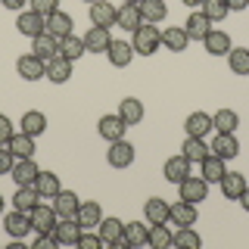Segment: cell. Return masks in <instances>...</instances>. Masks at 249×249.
Returning a JSON list of instances; mask_svg holds the SVG:
<instances>
[{"instance_id":"obj_32","label":"cell","mask_w":249,"mask_h":249,"mask_svg":"<svg viewBox=\"0 0 249 249\" xmlns=\"http://www.w3.org/2000/svg\"><path fill=\"white\" fill-rule=\"evenodd\" d=\"M153 249H168L175 246V231L168 228V221H159V224H150V243Z\"/></svg>"},{"instance_id":"obj_22","label":"cell","mask_w":249,"mask_h":249,"mask_svg":"<svg viewBox=\"0 0 249 249\" xmlns=\"http://www.w3.org/2000/svg\"><path fill=\"white\" fill-rule=\"evenodd\" d=\"M115 25H122L124 31H131V35H134V31L143 25L140 6H137V3H122V6H119V16H115Z\"/></svg>"},{"instance_id":"obj_9","label":"cell","mask_w":249,"mask_h":249,"mask_svg":"<svg viewBox=\"0 0 249 249\" xmlns=\"http://www.w3.org/2000/svg\"><path fill=\"white\" fill-rule=\"evenodd\" d=\"M3 228H6V233H10L13 240H22V237H28L31 231V218H28V212H19V209H13L10 215L3 218Z\"/></svg>"},{"instance_id":"obj_30","label":"cell","mask_w":249,"mask_h":249,"mask_svg":"<svg viewBox=\"0 0 249 249\" xmlns=\"http://www.w3.org/2000/svg\"><path fill=\"white\" fill-rule=\"evenodd\" d=\"M168 202L162 199V196H150L143 202V218H146V224H159V221H168Z\"/></svg>"},{"instance_id":"obj_5","label":"cell","mask_w":249,"mask_h":249,"mask_svg":"<svg viewBox=\"0 0 249 249\" xmlns=\"http://www.w3.org/2000/svg\"><path fill=\"white\" fill-rule=\"evenodd\" d=\"M16 31L19 35H25V37H37V35H44L47 31V19L41 13H35V10H22L19 13V19H16Z\"/></svg>"},{"instance_id":"obj_13","label":"cell","mask_w":249,"mask_h":249,"mask_svg":"<svg viewBox=\"0 0 249 249\" xmlns=\"http://www.w3.org/2000/svg\"><path fill=\"white\" fill-rule=\"evenodd\" d=\"M81 41H84V50L88 53H106L109 44H112V35H109V28H103V25H90V31Z\"/></svg>"},{"instance_id":"obj_26","label":"cell","mask_w":249,"mask_h":249,"mask_svg":"<svg viewBox=\"0 0 249 249\" xmlns=\"http://www.w3.org/2000/svg\"><path fill=\"white\" fill-rule=\"evenodd\" d=\"M47 35H53V37H69L72 35V16L69 13H62V10H56V13H50L47 16Z\"/></svg>"},{"instance_id":"obj_4","label":"cell","mask_w":249,"mask_h":249,"mask_svg":"<svg viewBox=\"0 0 249 249\" xmlns=\"http://www.w3.org/2000/svg\"><path fill=\"white\" fill-rule=\"evenodd\" d=\"M16 72H19L22 81H41L47 75V62H41L35 53H25V56L16 59Z\"/></svg>"},{"instance_id":"obj_10","label":"cell","mask_w":249,"mask_h":249,"mask_svg":"<svg viewBox=\"0 0 249 249\" xmlns=\"http://www.w3.org/2000/svg\"><path fill=\"white\" fill-rule=\"evenodd\" d=\"M31 53H35L41 62H50L53 56H59V37H53V35H37V37H31Z\"/></svg>"},{"instance_id":"obj_37","label":"cell","mask_w":249,"mask_h":249,"mask_svg":"<svg viewBox=\"0 0 249 249\" xmlns=\"http://www.w3.org/2000/svg\"><path fill=\"white\" fill-rule=\"evenodd\" d=\"M237 124H240V115L233 109H218L212 115V131H218V134H233Z\"/></svg>"},{"instance_id":"obj_49","label":"cell","mask_w":249,"mask_h":249,"mask_svg":"<svg viewBox=\"0 0 249 249\" xmlns=\"http://www.w3.org/2000/svg\"><path fill=\"white\" fill-rule=\"evenodd\" d=\"M56 237L53 233H37V240H35V249H56Z\"/></svg>"},{"instance_id":"obj_29","label":"cell","mask_w":249,"mask_h":249,"mask_svg":"<svg viewBox=\"0 0 249 249\" xmlns=\"http://www.w3.org/2000/svg\"><path fill=\"white\" fill-rule=\"evenodd\" d=\"M187 44H190V37H187L184 25H171V28L162 31V47H165V50L181 53V50H187Z\"/></svg>"},{"instance_id":"obj_17","label":"cell","mask_w":249,"mask_h":249,"mask_svg":"<svg viewBox=\"0 0 249 249\" xmlns=\"http://www.w3.org/2000/svg\"><path fill=\"white\" fill-rule=\"evenodd\" d=\"M218 184H221L224 199H240V196H243V190L249 187L246 175H240V171H224V178H221Z\"/></svg>"},{"instance_id":"obj_31","label":"cell","mask_w":249,"mask_h":249,"mask_svg":"<svg viewBox=\"0 0 249 249\" xmlns=\"http://www.w3.org/2000/svg\"><path fill=\"white\" fill-rule=\"evenodd\" d=\"M119 115H122V122L128 124H140L143 122V103H140L137 97H124L122 103H119Z\"/></svg>"},{"instance_id":"obj_12","label":"cell","mask_w":249,"mask_h":249,"mask_svg":"<svg viewBox=\"0 0 249 249\" xmlns=\"http://www.w3.org/2000/svg\"><path fill=\"white\" fill-rule=\"evenodd\" d=\"M106 159H109V165H112V168H128L131 162H134V146L122 137V140H115V143L106 150Z\"/></svg>"},{"instance_id":"obj_42","label":"cell","mask_w":249,"mask_h":249,"mask_svg":"<svg viewBox=\"0 0 249 249\" xmlns=\"http://www.w3.org/2000/svg\"><path fill=\"white\" fill-rule=\"evenodd\" d=\"M84 53H88V50H84V41H81V37L69 35V37H62V41H59V56H66L69 62L81 59Z\"/></svg>"},{"instance_id":"obj_44","label":"cell","mask_w":249,"mask_h":249,"mask_svg":"<svg viewBox=\"0 0 249 249\" xmlns=\"http://www.w3.org/2000/svg\"><path fill=\"white\" fill-rule=\"evenodd\" d=\"M199 10L206 13L212 22H221L224 16L231 13V6H228V0H202V6H199Z\"/></svg>"},{"instance_id":"obj_18","label":"cell","mask_w":249,"mask_h":249,"mask_svg":"<svg viewBox=\"0 0 249 249\" xmlns=\"http://www.w3.org/2000/svg\"><path fill=\"white\" fill-rule=\"evenodd\" d=\"M184 31H187L190 41H202V37L212 31V19H209L202 10H196V13H190V19L184 22Z\"/></svg>"},{"instance_id":"obj_24","label":"cell","mask_w":249,"mask_h":249,"mask_svg":"<svg viewBox=\"0 0 249 249\" xmlns=\"http://www.w3.org/2000/svg\"><path fill=\"white\" fill-rule=\"evenodd\" d=\"M106 56H109V62H112L115 69H128L131 59H134V47L128 41H112L109 50H106Z\"/></svg>"},{"instance_id":"obj_38","label":"cell","mask_w":249,"mask_h":249,"mask_svg":"<svg viewBox=\"0 0 249 249\" xmlns=\"http://www.w3.org/2000/svg\"><path fill=\"white\" fill-rule=\"evenodd\" d=\"M140 16H143V22H150V25H156V22H162L168 16V6L165 0H140Z\"/></svg>"},{"instance_id":"obj_6","label":"cell","mask_w":249,"mask_h":249,"mask_svg":"<svg viewBox=\"0 0 249 249\" xmlns=\"http://www.w3.org/2000/svg\"><path fill=\"white\" fill-rule=\"evenodd\" d=\"M97 131H100V137L109 140V143H115V140H122L124 137V131H128V124L122 122V115L115 112V115H100V122H97Z\"/></svg>"},{"instance_id":"obj_28","label":"cell","mask_w":249,"mask_h":249,"mask_svg":"<svg viewBox=\"0 0 249 249\" xmlns=\"http://www.w3.org/2000/svg\"><path fill=\"white\" fill-rule=\"evenodd\" d=\"M6 150H10L16 159H31V156H35V137L25 134V131H19V134H13V137H10Z\"/></svg>"},{"instance_id":"obj_27","label":"cell","mask_w":249,"mask_h":249,"mask_svg":"<svg viewBox=\"0 0 249 249\" xmlns=\"http://www.w3.org/2000/svg\"><path fill=\"white\" fill-rule=\"evenodd\" d=\"M184 131H187V137H206L212 131V115L209 112H190L184 122Z\"/></svg>"},{"instance_id":"obj_23","label":"cell","mask_w":249,"mask_h":249,"mask_svg":"<svg viewBox=\"0 0 249 249\" xmlns=\"http://www.w3.org/2000/svg\"><path fill=\"white\" fill-rule=\"evenodd\" d=\"M168 221H175L178 228H193L196 224V206L193 202H175V206L168 209Z\"/></svg>"},{"instance_id":"obj_45","label":"cell","mask_w":249,"mask_h":249,"mask_svg":"<svg viewBox=\"0 0 249 249\" xmlns=\"http://www.w3.org/2000/svg\"><path fill=\"white\" fill-rule=\"evenodd\" d=\"M28 3H31V10L41 13L44 19H47L50 13H56V10H59V0H28Z\"/></svg>"},{"instance_id":"obj_25","label":"cell","mask_w":249,"mask_h":249,"mask_svg":"<svg viewBox=\"0 0 249 249\" xmlns=\"http://www.w3.org/2000/svg\"><path fill=\"white\" fill-rule=\"evenodd\" d=\"M50 202H53V209H56L59 218H75L78 215V206H81L78 196H75V190H59Z\"/></svg>"},{"instance_id":"obj_50","label":"cell","mask_w":249,"mask_h":249,"mask_svg":"<svg viewBox=\"0 0 249 249\" xmlns=\"http://www.w3.org/2000/svg\"><path fill=\"white\" fill-rule=\"evenodd\" d=\"M0 3H3L6 10H16V13H22V10H25V3H28V0H0Z\"/></svg>"},{"instance_id":"obj_19","label":"cell","mask_w":249,"mask_h":249,"mask_svg":"<svg viewBox=\"0 0 249 249\" xmlns=\"http://www.w3.org/2000/svg\"><path fill=\"white\" fill-rule=\"evenodd\" d=\"M75 221L81 224L84 231H93L100 221H103V209H100V202H93V199L81 202V206H78V215H75Z\"/></svg>"},{"instance_id":"obj_51","label":"cell","mask_w":249,"mask_h":249,"mask_svg":"<svg viewBox=\"0 0 249 249\" xmlns=\"http://www.w3.org/2000/svg\"><path fill=\"white\" fill-rule=\"evenodd\" d=\"M228 6H231V13H240L249 6V0H228Z\"/></svg>"},{"instance_id":"obj_8","label":"cell","mask_w":249,"mask_h":249,"mask_svg":"<svg viewBox=\"0 0 249 249\" xmlns=\"http://www.w3.org/2000/svg\"><path fill=\"white\" fill-rule=\"evenodd\" d=\"M97 233H100V240H103V246L119 249L122 237H124V221H119V218H103V221L97 224Z\"/></svg>"},{"instance_id":"obj_47","label":"cell","mask_w":249,"mask_h":249,"mask_svg":"<svg viewBox=\"0 0 249 249\" xmlns=\"http://www.w3.org/2000/svg\"><path fill=\"white\" fill-rule=\"evenodd\" d=\"M13 134H16V131H13L10 119H6V115L0 112V146H6V143H10V137H13Z\"/></svg>"},{"instance_id":"obj_20","label":"cell","mask_w":249,"mask_h":249,"mask_svg":"<svg viewBox=\"0 0 249 249\" xmlns=\"http://www.w3.org/2000/svg\"><path fill=\"white\" fill-rule=\"evenodd\" d=\"M209 146H212V153L218 156V159H224V162H231V159L240 156V140L233 134H218Z\"/></svg>"},{"instance_id":"obj_7","label":"cell","mask_w":249,"mask_h":249,"mask_svg":"<svg viewBox=\"0 0 249 249\" xmlns=\"http://www.w3.org/2000/svg\"><path fill=\"white\" fill-rule=\"evenodd\" d=\"M37 171H41V168H37L35 156H31V159H16L13 168H10V178L16 181V187H28V184H35Z\"/></svg>"},{"instance_id":"obj_43","label":"cell","mask_w":249,"mask_h":249,"mask_svg":"<svg viewBox=\"0 0 249 249\" xmlns=\"http://www.w3.org/2000/svg\"><path fill=\"white\" fill-rule=\"evenodd\" d=\"M175 246L178 249H199L202 240H199V233L193 228H178L175 231Z\"/></svg>"},{"instance_id":"obj_41","label":"cell","mask_w":249,"mask_h":249,"mask_svg":"<svg viewBox=\"0 0 249 249\" xmlns=\"http://www.w3.org/2000/svg\"><path fill=\"white\" fill-rule=\"evenodd\" d=\"M228 66L233 75H249V47H231Z\"/></svg>"},{"instance_id":"obj_55","label":"cell","mask_w":249,"mask_h":249,"mask_svg":"<svg viewBox=\"0 0 249 249\" xmlns=\"http://www.w3.org/2000/svg\"><path fill=\"white\" fill-rule=\"evenodd\" d=\"M124 3H140V0H124Z\"/></svg>"},{"instance_id":"obj_46","label":"cell","mask_w":249,"mask_h":249,"mask_svg":"<svg viewBox=\"0 0 249 249\" xmlns=\"http://www.w3.org/2000/svg\"><path fill=\"white\" fill-rule=\"evenodd\" d=\"M81 249H100L103 246V240H100V233H90V231H81V237H78V243Z\"/></svg>"},{"instance_id":"obj_39","label":"cell","mask_w":249,"mask_h":249,"mask_svg":"<svg viewBox=\"0 0 249 249\" xmlns=\"http://www.w3.org/2000/svg\"><path fill=\"white\" fill-rule=\"evenodd\" d=\"M181 153H184L190 162H202L209 153H212V146L206 143V137H187L184 146H181Z\"/></svg>"},{"instance_id":"obj_16","label":"cell","mask_w":249,"mask_h":249,"mask_svg":"<svg viewBox=\"0 0 249 249\" xmlns=\"http://www.w3.org/2000/svg\"><path fill=\"white\" fill-rule=\"evenodd\" d=\"M115 16H119V6H112L109 0H97V3H90V25L112 28L115 25Z\"/></svg>"},{"instance_id":"obj_34","label":"cell","mask_w":249,"mask_h":249,"mask_svg":"<svg viewBox=\"0 0 249 249\" xmlns=\"http://www.w3.org/2000/svg\"><path fill=\"white\" fill-rule=\"evenodd\" d=\"M22 131L31 137H41L44 131H47V115L41 112V109H28V112H22Z\"/></svg>"},{"instance_id":"obj_56","label":"cell","mask_w":249,"mask_h":249,"mask_svg":"<svg viewBox=\"0 0 249 249\" xmlns=\"http://www.w3.org/2000/svg\"><path fill=\"white\" fill-rule=\"evenodd\" d=\"M88 3H97V0H88Z\"/></svg>"},{"instance_id":"obj_48","label":"cell","mask_w":249,"mask_h":249,"mask_svg":"<svg viewBox=\"0 0 249 249\" xmlns=\"http://www.w3.org/2000/svg\"><path fill=\"white\" fill-rule=\"evenodd\" d=\"M13 162H16V156H13L10 150H6V146H0V175H10Z\"/></svg>"},{"instance_id":"obj_15","label":"cell","mask_w":249,"mask_h":249,"mask_svg":"<svg viewBox=\"0 0 249 249\" xmlns=\"http://www.w3.org/2000/svg\"><path fill=\"white\" fill-rule=\"evenodd\" d=\"M81 231H84V228L75 221V218H59V221H56V231H53V237H56L59 246H75L78 237H81Z\"/></svg>"},{"instance_id":"obj_35","label":"cell","mask_w":249,"mask_h":249,"mask_svg":"<svg viewBox=\"0 0 249 249\" xmlns=\"http://www.w3.org/2000/svg\"><path fill=\"white\" fill-rule=\"evenodd\" d=\"M224 171H228V168H224V159H218L215 153H209L206 159L199 162V175L206 178L209 184H218V181L224 178Z\"/></svg>"},{"instance_id":"obj_3","label":"cell","mask_w":249,"mask_h":249,"mask_svg":"<svg viewBox=\"0 0 249 249\" xmlns=\"http://www.w3.org/2000/svg\"><path fill=\"white\" fill-rule=\"evenodd\" d=\"M178 196L184 202H193V206H196V202H202L209 196V181L202 175H187L184 181L178 184Z\"/></svg>"},{"instance_id":"obj_2","label":"cell","mask_w":249,"mask_h":249,"mask_svg":"<svg viewBox=\"0 0 249 249\" xmlns=\"http://www.w3.org/2000/svg\"><path fill=\"white\" fill-rule=\"evenodd\" d=\"M28 218H31V228H35L37 233H53V231H56V221H59L53 202H44V199L28 212Z\"/></svg>"},{"instance_id":"obj_14","label":"cell","mask_w":249,"mask_h":249,"mask_svg":"<svg viewBox=\"0 0 249 249\" xmlns=\"http://www.w3.org/2000/svg\"><path fill=\"white\" fill-rule=\"evenodd\" d=\"M202 47H206V53H212V56H228L231 53V35L221 28H212L206 37H202Z\"/></svg>"},{"instance_id":"obj_40","label":"cell","mask_w":249,"mask_h":249,"mask_svg":"<svg viewBox=\"0 0 249 249\" xmlns=\"http://www.w3.org/2000/svg\"><path fill=\"white\" fill-rule=\"evenodd\" d=\"M41 202V196H37V190H35V184H28V187H16V196H13V206L19 209V212H31V209Z\"/></svg>"},{"instance_id":"obj_21","label":"cell","mask_w":249,"mask_h":249,"mask_svg":"<svg viewBox=\"0 0 249 249\" xmlns=\"http://www.w3.org/2000/svg\"><path fill=\"white\" fill-rule=\"evenodd\" d=\"M35 190H37V196H41V199H53V196H56V193L62 190L59 175H53V171H37V178H35Z\"/></svg>"},{"instance_id":"obj_52","label":"cell","mask_w":249,"mask_h":249,"mask_svg":"<svg viewBox=\"0 0 249 249\" xmlns=\"http://www.w3.org/2000/svg\"><path fill=\"white\" fill-rule=\"evenodd\" d=\"M237 202H240V206H243V209H246V212H249V187H246V190H243V196H240Z\"/></svg>"},{"instance_id":"obj_54","label":"cell","mask_w":249,"mask_h":249,"mask_svg":"<svg viewBox=\"0 0 249 249\" xmlns=\"http://www.w3.org/2000/svg\"><path fill=\"white\" fill-rule=\"evenodd\" d=\"M0 212H3V196H0Z\"/></svg>"},{"instance_id":"obj_36","label":"cell","mask_w":249,"mask_h":249,"mask_svg":"<svg viewBox=\"0 0 249 249\" xmlns=\"http://www.w3.org/2000/svg\"><path fill=\"white\" fill-rule=\"evenodd\" d=\"M124 240H128V246H146L150 243V224L146 221H124Z\"/></svg>"},{"instance_id":"obj_33","label":"cell","mask_w":249,"mask_h":249,"mask_svg":"<svg viewBox=\"0 0 249 249\" xmlns=\"http://www.w3.org/2000/svg\"><path fill=\"white\" fill-rule=\"evenodd\" d=\"M53 84H66L69 78H72V62H69L66 56H53L50 62H47V75Z\"/></svg>"},{"instance_id":"obj_53","label":"cell","mask_w":249,"mask_h":249,"mask_svg":"<svg viewBox=\"0 0 249 249\" xmlns=\"http://www.w3.org/2000/svg\"><path fill=\"white\" fill-rule=\"evenodd\" d=\"M181 3H187V6H193V10H196V6H202V0H181Z\"/></svg>"},{"instance_id":"obj_1","label":"cell","mask_w":249,"mask_h":249,"mask_svg":"<svg viewBox=\"0 0 249 249\" xmlns=\"http://www.w3.org/2000/svg\"><path fill=\"white\" fill-rule=\"evenodd\" d=\"M131 47H134V53H140V56H153L162 47V31L156 25H150V22H143L134 31V37H131Z\"/></svg>"},{"instance_id":"obj_11","label":"cell","mask_w":249,"mask_h":249,"mask_svg":"<svg viewBox=\"0 0 249 249\" xmlns=\"http://www.w3.org/2000/svg\"><path fill=\"white\" fill-rule=\"evenodd\" d=\"M190 165L193 162L187 159V156H171V159H165V165H162V175H165L168 184H181L187 175H190Z\"/></svg>"}]
</instances>
